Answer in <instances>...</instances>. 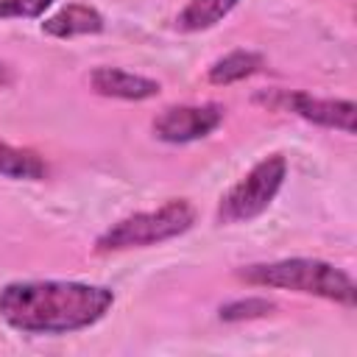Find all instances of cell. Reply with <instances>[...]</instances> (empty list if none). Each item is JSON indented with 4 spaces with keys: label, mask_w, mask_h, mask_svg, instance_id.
Masks as SVG:
<instances>
[{
    "label": "cell",
    "mask_w": 357,
    "mask_h": 357,
    "mask_svg": "<svg viewBox=\"0 0 357 357\" xmlns=\"http://www.w3.org/2000/svg\"><path fill=\"white\" fill-rule=\"evenodd\" d=\"M114 307V290L89 282L31 279L0 290V318L22 335H67L95 326Z\"/></svg>",
    "instance_id": "cell-1"
},
{
    "label": "cell",
    "mask_w": 357,
    "mask_h": 357,
    "mask_svg": "<svg viewBox=\"0 0 357 357\" xmlns=\"http://www.w3.org/2000/svg\"><path fill=\"white\" fill-rule=\"evenodd\" d=\"M237 279L257 287H279V290H296L304 296H318L326 301H337L343 307H354L357 301L354 279L343 268L324 259H310V257L245 265L237 271Z\"/></svg>",
    "instance_id": "cell-2"
},
{
    "label": "cell",
    "mask_w": 357,
    "mask_h": 357,
    "mask_svg": "<svg viewBox=\"0 0 357 357\" xmlns=\"http://www.w3.org/2000/svg\"><path fill=\"white\" fill-rule=\"evenodd\" d=\"M195 223V209L187 198H170L159 209L148 212H134L128 218H120L112 223L98 240L95 251H126V248H145V245H159L165 240H173L184 231H190Z\"/></svg>",
    "instance_id": "cell-3"
},
{
    "label": "cell",
    "mask_w": 357,
    "mask_h": 357,
    "mask_svg": "<svg viewBox=\"0 0 357 357\" xmlns=\"http://www.w3.org/2000/svg\"><path fill=\"white\" fill-rule=\"evenodd\" d=\"M287 178V159L282 153H271L259 159L218 204V223L231 226V223H248L259 218L273 198L279 195L282 184Z\"/></svg>",
    "instance_id": "cell-4"
},
{
    "label": "cell",
    "mask_w": 357,
    "mask_h": 357,
    "mask_svg": "<svg viewBox=\"0 0 357 357\" xmlns=\"http://www.w3.org/2000/svg\"><path fill=\"white\" fill-rule=\"evenodd\" d=\"M257 103L276 109V112H290L307 123L335 128L343 134H354V103L351 100H337V98H315L310 92H296V89H268L254 95Z\"/></svg>",
    "instance_id": "cell-5"
},
{
    "label": "cell",
    "mask_w": 357,
    "mask_h": 357,
    "mask_svg": "<svg viewBox=\"0 0 357 357\" xmlns=\"http://www.w3.org/2000/svg\"><path fill=\"white\" fill-rule=\"evenodd\" d=\"M226 109L220 103H184L167 106L153 117V134L162 142L184 145L209 137L223 123Z\"/></svg>",
    "instance_id": "cell-6"
},
{
    "label": "cell",
    "mask_w": 357,
    "mask_h": 357,
    "mask_svg": "<svg viewBox=\"0 0 357 357\" xmlns=\"http://www.w3.org/2000/svg\"><path fill=\"white\" fill-rule=\"evenodd\" d=\"M89 86L103 95V98H117V100H148L159 95V81L148 75H137L120 67H95L89 73Z\"/></svg>",
    "instance_id": "cell-7"
},
{
    "label": "cell",
    "mask_w": 357,
    "mask_h": 357,
    "mask_svg": "<svg viewBox=\"0 0 357 357\" xmlns=\"http://www.w3.org/2000/svg\"><path fill=\"white\" fill-rule=\"evenodd\" d=\"M42 31L56 39H73V36H86V33H100L103 31V14L95 6L86 3H70L53 17L42 22Z\"/></svg>",
    "instance_id": "cell-8"
},
{
    "label": "cell",
    "mask_w": 357,
    "mask_h": 357,
    "mask_svg": "<svg viewBox=\"0 0 357 357\" xmlns=\"http://www.w3.org/2000/svg\"><path fill=\"white\" fill-rule=\"evenodd\" d=\"M50 173L47 162L31 151V148H17L0 139V176L6 178H20V181H42Z\"/></svg>",
    "instance_id": "cell-9"
},
{
    "label": "cell",
    "mask_w": 357,
    "mask_h": 357,
    "mask_svg": "<svg viewBox=\"0 0 357 357\" xmlns=\"http://www.w3.org/2000/svg\"><path fill=\"white\" fill-rule=\"evenodd\" d=\"M262 64H265V59L254 50H231L223 59L212 61L206 78H209V84L226 86V84H237V81H245L248 75L259 73Z\"/></svg>",
    "instance_id": "cell-10"
},
{
    "label": "cell",
    "mask_w": 357,
    "mask_h": 357,
    "mask_svg": "<svg viewBox=\"0 0 357 357\" xmlns=\"http://www.w3.org/2000/svg\"><path fill=\"white\" fill-rule=\"evenodd\" d=\"M234 6H237V0H187V6L176 17V28L187 31V33L206 31V28L218 25Z\"/></svg>",
    "instance_id": "cell-11"
},
{
    "label": "cell",
    "mask_w": 357,
    "mask_h": 357,
    "mask_svg": "<svg viewBox=\"0 0 357 357\" xmlns=\"http://www.w3.org/2000/svg\"><path fill=\"white\" fill-rule=\"evenodd\" d=\"M276 310L273 301L259 298V296H248V298H237L220 307V321H251V318H265Z\"/></svg>",
    "instance_id": "cell-12"
},
{
    "label": "cell",
    "mask_w": 357,
    "mask_h": 357,
    "mask_svg": "<svg viewBox=\"0 0 357 357\" xmlns=\"http://www.w3.org/2000/svg\"><path fill=\"white\" fill-rule=\"evenodd\" d=\"M50 3L53 0H0V20H11V17L33 20V17H42Z\"/></svg>",
    "instance_id": "cell-13"
},
{
    "label": "cell",
    "mask_w": 357,
    "mask_h": 357,
    "mask_svg": "<svg viewBox=\"0 0 357 357\" xmlns=\"http://www.w3.org/2000/svg\"><path fill=\"white\" fill-rule=\"evenodd\" d=\"M6 84H11V73H8V67L0 61V86H6Z\"/></svg>",
    "instance_id": "cell-14"
}]
</instances>
